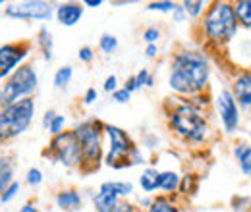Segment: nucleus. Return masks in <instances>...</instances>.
<instances>
[{
  "label": "nucleus",
  "mask_w": 251,
  "mask_h": 212,
  "mask_svg": "<svg viewBox=\"0 0 251 212\" xmlns=\"http://www.w3.org/2000/svg\"><path fill=\"white\" fill-rule=\"evenodd\" d=\"M209 81V64L199 52H182L170 71V87L182 94H197Z\"/></svg>",
  "instance_id": "f257e3e1"
},
{
  "label": "nucleus",
  "mask_w": 251,
  "mask_h": 212,
  "mask_svg": "<svg viewBox=\"0 0 251 212\" xmlns=\"http://www.w3.org/2000/svg\"><path fill=\"white\" fill-rule=\"evenodd\" d=\"M238 31V16L232 4L217 2L205 18V33L217 43H226Z\"/></svg>",
  "instance_id": "f03ea898"
},
{
  "label": "nucleus",
  "mask_w": 251,
  "mask_h": 212,
  "mask_svg": "<svg viewBox=\"0 0 251 212\" xmlns=\"http://www.w3.org/2000/svg\"><path fill=\"white\" fill-rule=\"evenodd\" d=\"M35 104L31 98H22L0 112V139H12L24 133L33 120Z\"/></svg>",
  "instance_id": "7ed1b4c3"
},
{
  "label": "nucleus",
  "mask_w": 251,
  "mask_h": 212,
  "mask_svg": "<svg viewBox=\"0 0 251 212\" xmlns=\"http://www.w3.org/2000/svg\"><path fill=\"white\" fill-rule=\"evenodd\" d=\"M172 127L178 135L188 137L191 141H201L207 133V123L201 116V110L193 102H184L172 112Z\"/></svg>",
  "instance_id": "20e7f679"
},
{
  "label": "nucleus",
  "mask_w": 251,
  "mask_h": 212,
  "mask_svg": "<svg viewBox=\"0 0 251 212\" xmlns=\"http://www.w3.org/2000/svg\"><path fill=\"white\" fill-rule=\"evenodd\" d=\"M37 87V75L31 66H22L16 73L6 81L4 89L0 91V106H12L22 96L29 94Z\"/></svg>",
  "instance_id": "39448f33"
},
{
  "label": "nucleus",
  "mask_w": 251,
  "mask_h": 212,
  "mask_svg": "<svg viewBox=\"0 0 251 212\" xmlns=\"http://www.w3.org/2000/svg\"><path fill=\"white\" fill-rule=\"evenodd\" d=\"M104 125L100 121H85L74 129L79 147H81V164H91V170L99 168L100 160V129Z\"/></svg>",
  "instance_id": "423d86ee"
},
{
  "label": "nucleus",
  "mask_w": 251,
  "mask_h": 212,
  "mask_svg": "<svg viewBox=\"0 0 251 212\" xmlns=\"http://www.w3.org/2000/svg\"><path fill=\"white\" fill-rule=\"evenodd\" d=\"M104 131L108 133V139H110V152L106 156V164L108 166H114V168H124L129 166V156L133 152V145L129 141V137L126 135L124 131L116 125H104Z\"/></svg>",
  "instance_id": "0eeeda50"
},
{
  "label": "nucleus",
  "mask_w": 251,
  "mask_h": 212,
  "mask_svg": "<svg viewBox=\"0 0 251 212\" xmlns=\"http://www.w3.org/2000/svg\"><path fill=\"white\" fill-rule=\"evenodd\" d=\"M49 147H50V156H54L64 166H74L81 162V147L74 131L56 135Z\"/></svg>",
  "instance_id": "6e6552de"
},
{
  "label": "nucleus",
  "mask_w": 251,
  "mask_h": 212,
  "mask_svg": "<svg viewBox=\"0 0 251 212\" xmlns=\"http://www.w3.org/2000/svg\"><path fill=\"white\" fill-rule=\"evenodd\" d=\"M6 16L20 18V20H50L52 18V6L49 2H22L12 4L6 8Z\"/></svg>",
  "instance_id": "1a4fd4ad"
},
{
  "label": "nucleus",
  "mask_w": 251,
  "mask_h": 212,
  "mask_svg": "<svg viewBox=\"0 0 251 212\" xmlns=\"http://www.w3.org/2000/svg\"><path fill=\"white\" fill-rule=\"evenodd\" d=\"M217 106H219L220 120L224 123V129L228 133H234L238 129L240 123V114H238V106H236V98L232 91H220L219 98H217Z\"/></svg>",
  "instance_id": "9d476101"
},
{
  "label": "nucleus",
  "mask_w": 251,
  "mask_h": 212,
  "mask_svg": "<svg viewBox=\"0 0 251 212\" xmlns=\"http://www.w3.org/2000/svg\"><path fill=\"white\" fill-rule=\"evenodd\" d=\"M27 45H6L0 48V77H4L20 60L27 56Z\"/></svg>",
  "instance_id": "9b49d317"
},
{
  "label": "nucleus",
  "mask_w": 251,
  "mask_h": 212,
  "mask_svg": "<svg viewBox=\"0 0 251 212\" xmlns=\"http://www.w3.org/2000/svg\"><path fill=\"white\" fill-rule=\"evenodd\" d=\"M234 98H238V102L251 112V75L250 73H242L236 77L234 81Z\"/></svg>",
  "instance_id": "f8f14e48"
},
{
  "label": "nucleus",
  "mask_w": 251,
  "mask_h": 212,
  "mask_svg": "<svg viewBox=\"0 0 251 212\" xmlns=\"http://www.w3.org/2000/svg\"><path fill=\"white\" fill-rule=\"evenodd\" d=\"M83 16V8L79 4H74V2H68V4H62L58 6L56 10V18L62 25H75L79 22V18Z\"/></svg>",
  "instance_id": "ddd939ff"
},
{
  "label": "nucleus",
  "mask_w": 251,
  "mask_h": 212,
  "mask_svg": "<svg viewBox=\"0 0 251 212\" xmlns=\"http://www.w3.org/2000/svg\"><path fill=\"white\" fill-rule=\"evenodd\" d=\"M93 203L97 212H112L118 205V197L112 193H106V191H99L93 197Z\"/></svg>",
  "instance_id": "4468645a"
},
{
  "label": "nucleus",
  "mask_w": 251,
  "mask_h": 212,
  "mask_svg": "<svg viewBox=\"0 0 251 212\" xmlns=\"http://www.w3.org/2000/svg\"><path fill=\"white\" fill-rule=\"evenodd\" d=\"M56 203H58V207H60L62 211L74 212L81 207V197H79L77 191H62V193H58Z\"/></svg>",
  "instance_id": "2eb2a0df"
},
{
  "label": "nucleus",
  "mask_w": 251,
  "mask_h": 212,
  "mask_svg": "<svg viewBox=\"0 0 251 212\" xmlns=\"http://www.w3.org/2000/svg\"><path fill=\"white\" fill-rule=\"evenodd\" d=\"M100 191L112 193L116 197H126V195H131L133 193V185L126 182H106L100 185Z\"/></svg>",
  "instance_id": "dca6fc26"
},
{
  "label": "nucleus",
  "mask_w": 251,
  "mask_h": 212,
  "mask_svg": "<svg viewBox=\"0 0 251 212\" xmlns=\"http://www.w3.org/2000/svg\"><path fill=\"white\" fill-rule=\"evenodd\" d=\"M178 185H180V178H178V174H174V172H160L158 174V180H157V189H162V191H174V189H178Z\"/></svg>",
  "instance_id": "f3484780"
},
{
  "label": "nucleus",
  "mask_w": 251,
  "mask_h": 212,
  "mask_svg": "<svg viewBox=\"0 0 251 212\" xmlns=\"http://www.w3.org/2000/svg\"><path fill=\"white\" fill-rule=\"evenodd\" d=\"M236 158L240 160V168L246 176H251V147H246V145H240L236 147Z\"/></svg>",
  "instance_id": "a211bd4d"
},
{
  "label": "nucleus",
  "mask_w": 251,
  "mask_h": 212,
  "mask_svg": "<svg viewBox=\"0 0 251 212\" xmlns=\"http://www.w3.org/2000/svg\"><path fill=\"white\" fill-rule=\"evenodd\" d=\"M12 164L4 158H0V193L6 191L12 185Z\"/></svg>",
  "instance_id": "6ab92c4d"
},
{
  "label": "nucleus",
  "mask_w": 251,
  "mask_h": 212,
  "mask_svg": "<svg viewBox=\"0 0 251 212\" xmlns=\"http://www.w3.org/2000/svg\"><path fill=\"white\" fill-rule=\"evenodd\" d=\"M157 180H158V172L155 168H149V170H145L143 172V176H141V187H143V191H147V193H151V191H155L157 189Z\"/></svg>",
  "instance_id": "aec40b11"
},
{
  "label": "nucleus",
  "mask_w": 251,
  "mask_h": 212,
  "mask_svg": "<svg viewBox=\"0 0 251 212\" xmlns=\"http://www.w3.org/2000/svg\"><path fill=\"white\" fill-rule=\"evenodd\" d=\"M234 10H236L238 20H242L244 25L251 27V0H242V2H238V4L234 6Z\"/></svg>",
  "instance_id": "412c9836"
},
{
  "label": "nucleus",
  "mask_w": 251,
  "mask_h": 212,
  "mask_svg": "<svg viewBox=\"0 0 251 212\" xmlns=\"http://www.w3.org/2000/svg\"><path fill=\"white\" fill-rule=\"evenodd\" d=\"M39 47L43 48L45 58L50 60L52 58V37H50V33L45 29V27L39 31Z\"/></svg>",
  "instance_id": "4be33fe9"
},
{
  "label": "nucleus",
  "mask_w": 251,
  "mask_h": 212,
  "mask_svg": "<svg viewBox=\"0 0 251 212\" xmlns=\"http://www.w3.org/2000/svg\"><path fill=\"white\" fill-rule=\"evenodd\" d=\"M147 212H180V209L174 203H170L166 197H158L153 201V205L149 207Z\"/></svg>",
  "instance_id": "5701e85b"
},
{
  "label": "nucleus",
  "mask_w": 251,
  "mask_h": 212,
  "mask_svg": "<svg viewBox=\"0 0 251 212\" xmlns=\"http://www.w3.org/2000/svg\"><path fill=\"white\" fill-rule=\"evenodd\" d=\"M70 79H72V68H70V66L60 68V70L56 71V75H54V85H56L58 89H62V87H66V85L70 83Z\"/></svg>",
  "instance_id": "b1692460"
},
{
  "label": "nucleus",
  "mask_w": 251,
  "mask_h": 212,
  "mask_svg": "<svg viewBox=\"0 0 251 212\" xmlns=\"http://www.w3.org/2000/svg\"><path fill=\"white\" fill-rule=\"evenodd\" d=\"M116 47H118L116 37H112V35H102V39H100V50H102V52L112 54V52L116 50Z\"/></svg>",
  "instance_id": "393cba45"
},
{
  "label": "nucleus",
  "mask_w": 251,
  "mask_h": 212,
  "mask_svg": "<svg viewBox=\"0 0 251 212\" xmlns=\"http://www.w3.org/2000/svg\"><path fill=\"white\" fill-rule=\"evenodd\" d=\"M184 10L188 12L191 18H195V16H199L201 14V10H203V2H184Z\"/></svg>",
  "instance_id": "a878e982"
},
{
  "label": "nucleus",
  "mask_w": 251,
  "mask_h": 212,
  "mask_svg": "<svg viewBox=\"0 0 251 212\" xmlns=\"http://www.w3.org/2000/svg\"><path fill=\"white\" fill-rule=\"evenodd\" d=\"M18 191H20V183L14 182L10 187H8V189H6V191H4V193H2V203H8L10 199H14Z\"/></svg>",
  "instance_id": "bb28decb"
},
{
  "label": "nucleus",
  "mask_w": 251,
  "mask_h": 212,
  "mask_svg": "<svg viewBox=\"0 0 251 212\" xmlns=\"http://www.w3.org/2000/svg\"><path fill=\"white\" fill-rule=\"evenodd\" d=\"M174 8H176L174 2H153V4H149V10H158V12H170Z\"/></svg>",
  "instance_id": "cd10ccee"
},
{
  "label": "nucleus",
  "mask_w": 251,
  "mask_h": 212,
  "mask_svg": "<svg viewBox=\"0 0 251 212\" xmlns=\"http://www.w3.org/2000/svg\"><path fill=\"white\" fill-rule=\"evenodd\" d=\"M64 121H66V120H64V116H56V118L52 120V123H50V127H49V129H50V133H52L54 137H56V135H60Z\"/></svg>",
  "instance_id": "c85d7f7f"
},
{
  "label": "nucleus",
  "mask_w": 251,
  "mask_h": 212,
  "mask_svg": "<svg viewBox=\"0 0 251 212\" xmlns=\"http://www.w3.org/2000/svg\"><path fill=\"white\" fill-rule=\"evenodd\" d=\"M41 182H43V174H41V170L31 168V170L27 172V183H29V185H39Z\"/></svg>",
  "instance_id": "c756f323"
},
{
  "label": "nucleus",
  "mask_w": 251,
  "mask_h": 212,
  "mask_svg": "<svg viewBox=\"0 0 251 212\" xmlns=\"http://www.w3.org/2000/svg\"><path fill=\"white\" fill-rule=\"evenodd\" d=\"M189 189L195 191V178L193 176H186L184 182H182V187H180L182 193H189Z\"/></svg>",
  "instance_id": "7c9ffc66"
},
{
  "label": "nucleus",
  "mask_w": 251,
  "mask_h": 212,
  "mask_svg": "<svg viewBox=\"0 0 251 212\" xmlns=\"http://www.w3.org/2000/svg\"><path fill=\"white\" fill-rule=\"evenodd\" d=\"M147 81H149V73H147V70H141V71L135 75V89L147 85Z\"/></svg>",
  "instance_id": "2f4dec72"
},
{
  "label": "nucleus",
  "mask_w": 251,
  "mask_h": 212,
  "mask_svg": "<svg viewBox=\"0 0 251 212\" xmlns=\"http://www.w3.org/2000/svg\"><path fill=\"white\" fill-rule=\"evenodd\" d=\"M112 98L116 100V102H120V104H124L129 100V91H126V89H118V91L112 93Z\"/></svg>",
  "instance_id": "473e14b6"
},
{
  "label": "nucleus",
  "mask_w": 251,
  "mask_h": 212,
  "mask_svg": "<svg viewBox=\"0 0 251 212\" xmlns=\"http://www.w3.org/2000/svg\"><path fill=\"white\" fill-rule=\"evenodd\" d=\"M158 37H160V33H158V29H155V27H149V29L143 33V39H145L147 43H155Z\"/></svg>",
  "instance_id": "72a5a7b5"
},
{
  "label": "nucleus",
  "mask_w": 251,
  "mask_h": 212,
  "mask_svg": "<svg viewBox=\"0 0 251 212\" xmlns=\"http://www.w3.org/2000/svg\"><path fill=\"white\" fill-rule=\"evenodd\" d=\"M112 212H137V209L133 205H129V203H118Z\"/></svg>",
  "instance_id": "f704fd0d"
},
{
  "label": "nucleus",
  "mask_w": 251,
  "mask_h": 212,
  "mask_svg": "<svg viewBox=\"0 0 251 212\" xmlns=\"http://www.w3.org/2000/svg\"><path fill=\"white\" fill-rule=\"evenodd\" d=\"M91 58H93V50H91L89 47H83V48L79 50V60L91 62Z\"/></svg>",
  "instance_id": "c9c22d12"
},
{
  "label": "nucleus",
  "mask_w": 251,
  "mask_h": 212,
  "mask_svg": "<svg viewBox=\"0 0 251 212\" xmlns=\"http://www.w3.org/2000/svg\"><path fill=\"white\" fill-rule=\"evenodd\" d=\"M104 91H116V77L114 75H110L106 81H104Z\"/></svg>",
  "instance_id": "e433bc0d"
},
{
  "label": "nucleus",
  "mask_w": 251,
  "mask_h": 212,
  "mask_svg": "<svg viewBox=\"0 0 251 212\" xmlns=\"http://www.w3.org/2000/svg\"><path fill=\"white\" fill-rule=\"evenodd\" d=\"M54 118H56V114H54L52 110H49V112L45 114V120H43V125H45V127H50V123H52V120H54Z\"/></svg>",
  "instance_id": "4c0bfd02"
},
{
  "label": "nucleus",
  "mask_w": 251,
  "mask_h": 212,
  "mask_svg": "<svg viewBox=\"0 0 251 212\" xmlns=\"http://www.w3.org/2000/svg\"><path fill=\"white\" fill-rule=\"evenodd\" d=\"M95 98H97V91L95 89H89V91L85 93V104H91Z\"/></svg>",
  "instance_id": "58836bf2"
},
{
  "label": "nucleus",
  "mask_w": 251,
  "mask_h": 212,
  "mask_svg": "<svg viewBox=\"0 0 251 212\" xmlns=\"http://www.w3.org/2000/svg\"><path fill=\"white\" fill-rule=\"evenodd\" d=\"M174 18H176V22H182V20H184V8L176 6V8H174Z\"/></svg>",
  "instance_id": "ea45409f"
},
{
  "label": "nucleus",
  "mask_w": 251,
  "mask_h": 212,
  "mask_svg": "<svg viewBox=\"0 0 251 212\" xmlns=\"http://www.w3.org/2000/svg\"><path fill=\"white\" fill-rule=\"evenodd\" d=\"M155 54H157V47H155V45H149V47H147V56L153 58Z\"/></svg>",
  "instance_id": "a19ab883"
},
{
  "label": "nucleus",
  "mask_w": 251,
  "mask_h": 212,
  "mask_svg": "<svg viewBox=\"0 0 251 212\" xmlns=\"http://www.w3.org/2000/svg\"><path fill=\"white\" fill-rule=\"evenodd\" d=\"M20 212H37V209H35L33 205H25V207H24V209H22Z\"/></svg>",
  "instance_id": "79ce46f5"
},
{
  "label": "nucleus",
  "mask_w": 251,
  "mask_h": 212,
  "mask_svg": "<svg viewBox=\"0 0 251 212\" xmlns=\"http://www.w3.org/2000/svg\"><path fill=\"white\" fill-rule=\"evenodd\" d=\"M85 4H87V6H100L102 2H100V0H85Z\"/></svg>",
  "instance_id": "37998d69"
},
{
  "label": "nucleus",
  "mask_w": 251,
  "mask_h": 212,
  "mask_svg": "<svg viewBox=\"0 0 251 212\" xmlns=\"http://www.w3.org/2000/svg\"><path fill=\"white\" fill-rule=\"evenodd\" d=\"M248 209H250V212H251V203H250V207H248Z\"/></svg>",
  "instance_id": "c03bdc74"
},
{
  "label": "nucleus",
  "mask_w": 251,
  "mask_h": 212,
  "mask_svg": "<svg viewBox=\"0 0 251 212\" xmlns=\"http://www.w3.org/2000/svg\"><path fill=\"white\" fill-rule=\"evenodd\" d=\"M0 4H2V0H0Z\"/></svg>",
  "instance_id": "a18cd8bd"
}]
</instances>
